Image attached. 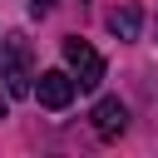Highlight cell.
Segmentation results:
<instances>
[{
  "label": "cell",
  "instance_id": "cell-1",
  "mask_svg": "<svg viewBox=\"0 0 158 158\" xmlns=\"http://www.w3.org/2000/svg\"><path fill=\"white\" fill-rule=\"evenodd\" d=\"M0 79H5V94H15V99H25V94H35V74H30V40L25 35H10L5 40V54H0Z\"/></svg>",
  "mask_w": 158,
  "mask_h": 158
},
{
  "label": "cell",
  "instance_id": "cell-2",
  "mask_svg": "<svg viewBox=\"0 0 158 158\" xmlns=\"http://www.w3.org/2000/svg\"><path fill=\"white\" fill-rule=\"evenodd\" d=\"M64 64H69V74H74L79 89H99V79H104V59H99V49H94L89 40L69 35V40H64Z\"/></svg>",
  "mask_w": 158,
  "mask_h": 158
},
{
  "label": "cell",
  "instance_id": "cell-3",
  "mask_svg": "<svg viewBox=\"0 0 158 158\" xmlns=\"http://www.w3.org/2000/svg\"><path fill=\"white\" fill-rule=\"evenodd\" d=\"M74 74H64V69H44L40 74V84H35V99L44 104V109H69V99H74Z\"/></svg>",
  "mask_w": 158,
  "mask_h": 158
},
{
  "label": "cell",
  "instance_id": "cell-4",
  "mask_svg": "<svg viewBox=\"0 0 158 158\" xmlns=\"http://www.w3.org/2000/svg\"><path fill=\"white\" fill-rule=\"evenodd\" d=\"M89 118H94V133H99V138H118V133L128 128V109H123L118 99H99Z\"/></svg>",
  "mask_w": 158,
  "mask_h": 158
},
{
  "label": "cell",
  "instance_id": "cell-5",
  "mask_svg": "<svg viewBox=\"0 0 158 158\" xmlns=\"http://www.w3.org/2000/svg\"><path fill=\"white\" fill-rule=\"evenodd\" d=\"M138 25H143L138 5H118V10H109V30H114L118 40H138Z\"/></svg>",
  "mask_w": 158,
  "mask_h": 158
},
{
  "label": "cell",
  "instance_id": "cell-6",
  "mask_svg": "<svg viewBox=\"0 0 158 158\" xmlns=\"http://www.w3.org/2000/svg\"><path fill=\"white\" fill-rule=\"evenodd\" d=\"M30 10H35V15H49V10H54V0H30Z\"/></svg>",
  "mask_w": 158,
  "mask_h": 158
},
{
  "label": "cell",
  "instance_id": "cell-7",
  "mask_svg": "<svg viewBox=\"0 0 158 158\" xmlns=\"http://www.w3.org/2000/svg\"><path fill=\"white\" fill-rule=\"evenodd\" d=\"M5 114H10V104H5V94H0V118H5Z\"/></svg>",
  "mask_w": 158,
  "mask_h": 158
}]
</instances>
